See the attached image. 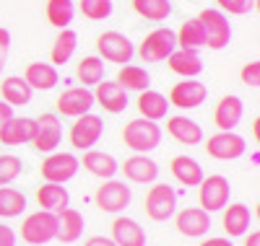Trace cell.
Segmentation results:
<instances>
[{
  "mask_svg": "<svg viewBox=\"0 0 260 246\" xmlns=\"http://www.w3.org/2000/svg\"><path fill=\"white\" fill-rule=\"evenodd\" d=\"M122 143L125 148H130L133 153H151L161 145V127L151 119H130L125 127H122Z\"/></svg>",
  "mask_w": 260,
  "mask_h": 246,
  "instance_id": "cell-1",
  "label": "cell"
},
{
  "mask_svg": "<svg viewBox=\"0 0 260 246\" xmlns=\"http://www.w3.org/2000/svg\"><path fill=\"white\" fill-rule=\"evenodd\" d=\"M195 18H198L201 31H203V47H208V50H224V47H229V42H232V24H229L226 13H221L219 8H206Z\"/></svg>",
  "mask_w": 260,
  "mask_h": 246,
  "instance_id": "cell-2",
  "label": "cell"
},
{
  "mask_svg": "<svg viewBox=\"0 0 260 246\" xmlns=\"http://www.w3.org/2000/svg\"><path fill=\"white\" fill-rule=\"evenodd\" d=\"M21 238L29 246H45L57 238V215L47 210H37L21 223Z\"/></svg>",
  "mask_w": 260,
  "mask_h": 246,
  "instance_id": "cell-3",
  "label": "cell"
},
{
  "mask_svg": "<svg viewBox=\"0 0 260 246\" xmlns=\"http://www.w3.org/2000/svg\"><path fill=\"white\" fill-rule=\"evenodd\" d=\"M62 140V122L60 114H52V111H45L31 119V148L39 153H52Z\"/></svg>",
  "mask_w": 260,
  "mask_h": 246,
  "instance_id": "cell-4",
  "label": "cell"
},
{
  "mask_svg": "<svg viewBox=\"0 0 260 246\" xmlns=\"http://www.w3.org/2000/svg\"><path fill=\"white\" fill-rule=\"evenodd\" d=\"M229 194H232V184L229 179L221 174H211L203 176V182L198 184V202L206 213H216L224 210L229 205Z\"/></svg>",
  "mask_w": 260,
  "mask_h": 246,
  "instance_id": "cell-5",
  "label": "cell"
},
{
  "mask_svg": "<svg viewBox=\"0 0 260 246\" xmlns=\"http://www.w3.org/2000/svg\"><path fill=\"white\" fill-rule=\"evenodd\" d=\"M177 50V36L172 29L161 26V29H154V31H148L141 42V47H138V55L143 62H161L167 60L172 52Z\"/></svg>",
  "mask_w": 260,
  "mask_h": 246,
  "instance_id": "cell-6",
  "label": "cell"
},
{
  "mask_svg": "<svg viewBox=\"0 0 260 246\" xmlns=\"http://www.w3.org/2000/svg\"><path fill=\"white\" fill-rule=\"evenodd\" d=\"M130 199H133V192L125 182H117V179H104L102 187L94 192V202L102 213H122Z\"/></svg>",
  "mask_w": 260,
  "mask_h": 246,
  "instance_id": "cell-7",
  "label": "cell"
},
{
  "mask_svg": "<svg viewBox=\"0 0 260 246\" xmlns=\"http://www.w3.org/2000/svg\"><path fill=\"white\" fill-rule=\"evenodd\" d=\"M143 210L151 220H169L172 215L177 213V192L167 187V184H154L148 189L146 199H143Z\"/></svg>",
  "mask_w": 260,
  "mask_h": 246,
  "instance_id": "cell-8",
  "label": "cell"
},
{
  "mask_svg": "<svg viewBox=\"0 0 260 246\" xmlns=\"http://www.w3.org/2000/svg\"><path fill=\"white\" fill-rule=\"evenodd\" d=\"M102 135H104L102 117H96V114L89 111V114L76 117V122L71 125V132H68V140L76 150H89L102 140Z\"/></svg>",
  "mask_w": 260,
  "mask_h": 246,
  "instance_id": "cell-9",
  "label": "cell"
},
{
  "mask_svg": "<svg viewBox=\"0 0 260 246\" xmlns=\"http://www.w3.org/2000/svg\"><path fill=\"white\" fill-rule=\"evenodd\" d=\"M206 153L211 155V158H216V161H234V158H240V155H245V150H247V140L242 138V135H237L234 130H229V132H216V135H211L208 140H206Z\"/></svg>",
  "mask_w": 260,
  "mask_h": 246,
  "instance_id": "cell-10",
  "label": "cell"
},
{
  "mask_svg": "<svg viewBox=\"0 0 260 246\" xmlns=\"http://www.w3.org/2000/svg\"><path fill=\"white\" fill-rule=\"evenodd\" d=\"M96 52H99V60L115 62V65H127L136 50H133V42H130L125 34H120V31H104L96 39Z\"/></svg>",
  "mask_w": 260,
  "mask_h": 246,
  "instance_id": "cell-11",
  "label": "cell"
},
{
  "mask_svg": "<svg viewBox=\"0 0 260 246\" xmlns=\"http://www.w3.org/2000/svg\"><path fill=\"white\" fill-rule=\"evenodd\" d=\"M42 179L50 184H65L78 174L81 163L73 153H50L45 161H42Z\"/></svg>",
  "mask_w": 260,
  "mask_h": 246,
  "instance_id": "cell-12",
  "label": "cell"
},
{
  "mask_svg": "<svg viewBox=\"0 0 260 246\" xmlns=\"http://www.w3.org/2000/svg\"><path fill=\"white\" fill-rule=\"evenodd\" d=\"M206 99H208V88L201 80L182 78L180 83L172 86L167 101H169V106H177V109H198Z\"/></svg>",
  "mask_w": 260,
  "mask_h": 246,
  "instance_id": "cell-13",
  "label": "cell"
},
{
  "mask_svg": "<svg viewBox=\"0 0 260 246\" xmlns=\"http://www.w3.org/2000/svg\"><path fill=\"white\" fill-rule=\"evenodd\" d=\"M94 106V94L91 88H83V86H71L57 96V114L62 117H81V114H89Z\"/></svg>",
  "mask_w": 260,
  "mask_h": 246,
  "instance_id": "cell-14",
  "label": "cell"
},
{
  "mask_svg": "<svg viewBox=\"0 0 260 246\" xmlns=\"http://www.w3.org/2000/svg\"><path fill=\"white\" fill-rule=\"evenodd\" d=\"M120 171L125 174L127 182H133V184H154L159 179V163L146 153H136V155H130V158H125Z\"/></svg>",
  "mask_w": 260,
  "mask_h": 246,
  "instance_id": "cell-15",
  "label": "cell"
},
{
  "mask_svg": "<svg viewBox=\"0 0 260 246\" xmlns=\"http://www.w3.org/2000/svg\"><path fill=\"white\" fill-rule=\"evenodd\" d=\"M175 226L187 238H201L211 228V213H206L203 208H182L180 213H175Z\"/></svg>",
  "mask_w": 260,
  "mask_h": 246,
  "instance_id": "cell-16",
  "label": "cell"
},
{
  "mask_svg": "<svg viewBox=\"0 0 260 246\" xmlns=\"http://www.w3.org/2000/svg\"><path fill=\"white\" fill-rule=\"evenodd\" d=\"M94 104H99L104 111L110 114H120L127 106V91L117 83V80H102L94 86Z\"/></svg>",
  "mask_w": 260,
  "mask_h": 246,
  "instance_id": "cell-17",
  "label": "cell"
},
{
  "mask_svg": "<svg viewBox=\"0 0 260 246\" xmlns=\"http://www.w3.org/2000/svg\"><path fill=\"white\" fill-rule=\"evenodd\" d=\"M242 114H245V104H242L240 96H234V94L221 96L219 104H216V109H213V125L221 132H229V130H234L237 125H240Z\"/></svg>",
  "mask_w": 260,
  "mask_h": 246,
  "instance_id": "cell-18",
  "label": "cell"
},
{
  "mask_svg": "<svg viewBox=\"0 0 260 246\" xmlns=\"http://www.w3.org/2000/svg\"><path fill=\"white\" fill-rule=\"evenodd\" d=\"M167 132L169 138H175L180 145H201L203 143V127L185 117V114H177V117H169L167 119Z\"/></svg>",
  "mask_w": 260,
  "mask_h": 246,
  "instance_id": "cell-19",
  "label": "cell"
},
{
  "mask_svg": "<svg viewBox=\"0 0 260 246\" xmlns=\"http://www.w3.org/2000/svg\"><path fill=\"white\" fill-rule=\"evenodd\" d=\"M78 163L89 171L91 176H99L102 182H104V179H115V174L120 171V163L115 161V155L104 153V150H94V148L86 150L83 158Z\"/></svg>",
  "mask_w": 260,
  "mask_h": 246,
  "instance_id": "cell-20",
  "label": "cell"
},
{
  "mask_svg": "<svg viewBox=\"0 0 260 246\" xmlns=\"http://www.w3.org/2000/svg\"><path fill=\"white\" fill-rule=\"evenodd\" d=\"M167 65H169V70L177 73L180 78H198L203 73V60H201V55L195 50L177 47L175 52L167 57Z\"/></svg>",
  "mask_w": 260,
  "mask_h": 246,
  "instance_id": "cell-21",
  "label": "cell"
},
{
  "mask_svg": "<svg viewBox=\"0 0 260 246\" xmlns=\"http://www.w3.org/2000/svg\"><path fill=\"white\" fill-rule=\"evenodd\" d=\"M117 246H146V231L141 228V223L133 218H115L112 223V236H110Z\"/></svg>",
  "mask_w": 260,
  "mask_h": 246,
  "instance_id": "cell-22",
  "label": "cell"
},
{
  "mask_svg": "<svg viewBox=\"0 0 260 246\" xmlns=\"http://www.w3.org/2000/svg\"><path fill=\"white\" fill-rule=\"evenodd\" d=\"M24 80L29 83L31 91H52L60 75H57V68L50 62H29L24 70Z\"/></svg>",
  "mask_w": 260,
  "mask_h": 246,
  "instance_id": "cell-23",
  "label": "cell"
},
{
  "mask_svg": "<svg viewBox=\"0 0 260 246\" xmlns=\"http://www.w3.org/2000/svg\"><path fill=\"white\" fill-rule=\"evenodd\" d=\"M221 226L226 231V236H245L250 231V223H252V213L247 205L242 202H234V205H226L221 210Z\"/></svg>",
  "mask_w": 260,
  "mask_h": 246,
  "instance_id": "cell-24",
  "label": "cell"
},
{
  "mask_svg": "<svg viewBox=\"0 0 260 246\" xmlns=\"http://www.w3.org/2000/svg\"><path fill=\"white\" fill-rule=\"evenodd\" d=\"M169 171L182 187H198L203 182V176H206L203 166L195 158H190V155H175L172 163H169Z\"/></svg>",
  "mask_w": 260,
  "mask_h": 246,
  "instance_id": "cell-25",
  "label": "cell"
},
{
  "mask_svg": "<svg viewBox=\"0 0 260 246\" xmlns=\"http://www.w3.org/2000/svg\"><path fill=\"white\" fill-rule=\"evenodd\" d=\"M37 202H39L42 210L60 215L65 208H68L71 194H68V189H65L62 184H50V182H45V184L37 189Z\"/></svg>",
  "mask_w": 260,
  "mask_h": 246,
  "instance_id": "cell-26",
  "label": "cell"
},
{
  "mask_svg": "<svg viewBox=\"0 0 260 246\" xmlns=\"http://www.w3.org/2000/svg\"><path fill=\"white\" fill-rule=\"evenodd\" d=\"M31 138V119L29 117H11L0 125V145H24Z\"/></svg>",
  "mask_w": 260,
  "mask_h": 246,
  "instance_id": "cell-27",
  "label": "cell"
},
{
  "mask_svg": "<svg viewBox=\"0 0 260 246\" xmlns=\"http://www.w3.org/2000/svg\"><path fill=\"white\" fill-rule=\"evenodd\" d=\"M138 111L143 119H151V122H159L167 117V109H169V101L164 94L159 91H151V88H146V91L138 94V101H136Z\"/></svg>",
  "mask_w": 260,
  "mask_h": 246,
  "instance_id": "cell-28",
  "label": "cell"
},
{
  "mask_svg": "<svg viewBox=\"0 0 260 246\" xmlns=\"http://www.w3.org/2000/svg\"><path fill=\"white\" fill-rule=\"evenodd\" d=\"M0 96H3V101L8 106H26L31 101L34 91L21 75H8V78H3V83H0Z\"/></svg>",
  "mask_w": 260,
  "mask_h": 246,
  "instance_id": "cell-29",
  "label": "cell"
},
{
  "mask_svg": "<svg viewBox=\"0 0 260 246\" xmlns=\"http://www.w3.org/2000/svg\"><path fill=\"white\" fill-rule=\"evenodd\" d=\"M76 47H78V34L73 29H60L52 42V50H50V65H55V68L65 65L73 57Z\"/></svg>",
  "mask_w": 260,
  "mask_h": 246,
  "instance_id": "cell-30",
  "label": "cell"
},
{
  "mask_svg": "<svg viewBox=\"0 0 260 246\" xmlns=\"http://www.w3.org/2000/svg\"><path fill=\"white\" fill-rule=\"evenodd\" d=\"M83 236V215L76 208H65L57 215V238L62 243H73Z\"/></svg>",
  "mask_w": 260,
  "mask_h": 246,
  "instance_id": "cell-31",
  "label": "cell"
},
{
  "mask_svg": "<svg viewBox=\"0 0 260 246\" xmlns=\"http://www.w3.org/2000/svg\"><path fill=\"white\" fill-rule=\"evenodd\" d=\"M76 78L83 88H91L96 83L104 80V60H99L96 55L81 57V62L76 65Z\"/></svg>",
  "mask_w": 260,
  "mask_h": 246,
  "instance_id": "cell-32",
  "label": "cell"
},
{
  "mask_svg": "<svg viewBox=\"0 0 260 246\" xmlns=\"http://www.w3.org/2000/svg\"><path fill=\"white\" fill-rule=\"evenodd\" d=\"M117 83L125 88V91H138L141 94L151 86V75L146 73V68H141V65H120Z\"/></svg>",
  "mask_w": 260,
  "mask_h": 246,
  "instance_id": "cell-33",
  "label": "cell"
},
{
  "mask_svg": "<svg viewBox=\"0 0 260 246\" xmlns=\"http://www.w3.org/2000/svg\"><path fill=\"white\" fill-rule=\"evenodd\" d=\"M76 18L73 0H47V21L55 29H71Z\"/></svg>",
  "mask_w": 260,
  "mask_h": 246,
  "instance_id": "cell-34",
  "label": "cell"
},
{
  "mask_svg": "<svg viewBox=\"0 0 260 246\" xmlns=\"http://www.w3.org/2000/svg\"><path fill=\"white\" fill-rule=\"evenodd\" d=\"M26 210V197L13 187H0V218H18Z\"/></svg>",
  "mask_w": 260,
  "mask_h": 246,
  "instance_id": "cell-35",
  "label": "cell"
},
{
  "mask_svg": "<svg viewBox=\"0 0 260 246\" xmlns=\"http://www.w3.org/2000/svg\"><path fill=\"white\" fill-rule=\"evenodd\" d=\"M133 11L146 21H167L172 16L169 0H133Z\"/></svg>",
  "mask_w": 260,
  "mask_h": 246,
  "instance_id": "cell-36",
  "label": "cell"
},
{
  "mask_svg": "<svg viewBox=\"0 0 260 246\" xmlns=\"http://www.w3.org/2000/svg\"><path fill=\"white\" fill-rule=\"evenodd\" d=\"M175 36H177V47H182V50H195L198 52L203 47V31H201L198 18L185 21V24L175 31Z\"/></svg>",
  "mask_w": 260,
  "mask_h": 246,
  "instance_id": "cell-37",
  "label": "cell"
},
{
  "mask_svg": "<svg viewBox=\"0 0 260 246\" xmlns=\"http://www.w3.org/2000/svg\"><path fill=\"white\" fill-rule=\"evenodd\" d=\"M21 169H24V163H21L18 155H13V153H0V187L13 184L16 179L21 176Z\"/></svg>",
  "mask_w": 260,
  "mask_h": 246,
  "instance_id": "cell-38",
  "label": "cell"
},
{
  "mask_svg": "<svg viewBox=\"0 0 260 246\" xmlns=\"http://www.w3.org/2000/svg\"><path fill=\"white\" fill-rule=\"evenodd\" d=\"M78 11L89 21H104L112 16V0H81Z\"/></svg>",
  "mask_w": 260,
  "mask_h": 246,
  "instance_id": "cell-39",
  "label": "cell"
},
{
  "mask_svg": "<svg viewBox=\"0 0 260 246\" xmlns=\"http://www.w3.org/2000/svg\"><path fill=\"white\" fill-rule=\"evenodd\" d=\"M216 6L226 16H247L255 11V0H216Z\"/></svg>",
  "mask_w": 260,
  "mask_h": 246,
  "instance_id": "cell-40",
  "label": "cell"
},
{
  "mask_svg": "<svg viewBox=\"0 0 260 246\" xmlns=\"http://www.w3.org/2000/svg\"><path fill=\"white\" fill-rule=\"evenodd\" d=\"M240 78H242V83H245V86L257 88V86H260V62H257V60L247 62L245 68L240 70Z\"/></svg>",
  "mask_w": 260,
  "mask_h": 246,
  "instance_id": "cell-41",
  "label": "cell"
},
{
  "mask_svg": "<svg viewBox=\"0 0 260 246\" xmlns=\"http://www.w3.org/2000/svg\"><path fill=\"white\" fill-rule=\"evenodd\" d=\"M8 52H11V31L0 26V73L8 62Z\"/></svg>",
  "mask_w": 260,
  "mask_h": 246,
  "instance_id": "cell-42",
  "label": "cell"
},
{
  "mask_svg": "<svg viewBox=\"0 0 260 246\" xmlns=\"http://www.w3.org/2000/svg\"><path fill=\"white\" fill-rule=\"evenodd\" d=\"M0 246H16V231L0 223Z\"/></svg>",
  "mask_w": 260,
  "mask_h": 246,
  "instance_id": "cell-43",
  "label": "cell"
},
{
  "mask_svg": "<svg viewBox=\"0 0 260 246\" xmlns=\"http://www.w3.org/2000/svg\"><path fill=\"white\" fill-rule=\"evenodd\" d=\"M83 246H117L110 236H91V238H86Z\"/></svg>",
  "mask_w": 260,
  "mask_h": 246,
  "instance_id": "cell-44",
  "label": "cell"
},
{
  "mask_svg": "<svg viewBox=\"0 0 260 246\" xmlns=\"http://www.w3.org/2000/svg\"><path fill=\"white\" fill-rule=\"evenodd\" d=\"M198 246H234L229 238H224V236H213V238H206V241H201Z\"/></svg>",
  "mask_w": 260,
  "mask_h": 246,
  "instance_id": "cell-45",
  "label": "cell"
},
{
  "mask_svg": "<svg viewBox=\"0 0 260 246\" xmlns=\"http://www.w3.org/2000/svg\"><path fill=\"white\" fill-rule=\"evenodd\" d=\"M13 117V106H8L6 101H0V125H3L6 119H11Z\"/></svg>",
  "mask_w": 260,
  "mask_h": 246,
  "instance_id": "cell-46",
  "label": "cell"
},
{
  "mask_svg": "<svg viewBox=\"0 0 260 246\" xmlns=\"http://www.w3.org/2000/svg\"><path fill=\"white\" fill-rule=\"evenodd\" d=\"M245 246H260V231H252V233L245 238Z\"/></svg>",
  "mask_w": 260,
  "mask_h": 246,
  "instance_id": "cell-47",
  "label": "cell"
},
{
  "mask_svg": "<svg viewBox=\"0 0 260 246\" xmlns=\"http://www.w3.org/2000/svg\"><path fill=\"white\" fill-rule=\"evenodd\" d=\"M252 163H255V166L260 163V150H255V153H252Z\"/></svg>",
  "mask_w": 260,
  "mask_h": 246,
  "instance_id": "cell-48",
  "label": "cell"
},
{
  "mask_svg": "<svg viewBox=\"0 0 260 246\" xmlns=\"http://www.w3.org/2000/svg\"><path fill=\"white\" fill-rule=\"evenodd\" d=\"M24 246H29V243H24Z\"/></svg>",
  "mask_w": 260,
  "mask_h": 246,
  "instance_id": "cell-49",
  "label": "cell"
}]
</instances>
